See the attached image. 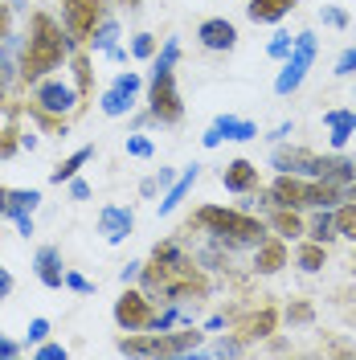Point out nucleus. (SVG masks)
I'll list each match as a JSON object with an SVG mask.
<instances>
[{"instance_id":"nucleus-44","label":"nucleus","mask_w":356,"mask_h":360,"mask_svg":"<svg viewBox=\"0 0 356 360\" xmlns=\"http://www.w3.org/2000/svg\"><path fill=\"white\" fill-rule=\"evenodd\" d=\"M70 197H74V201H90V184L82 176H74L70 180Z\"/></svg>"},{"instance_id":"nucleus-20","label":"nucleus","mask_w":356,"mask_h":360,"mask_svg":"<svg viewBox=\"0 0 356 360\" xmlns=\"http://www.w3.org/2000/svg\"><path fill=\"white\" fill-rule=\"evenodd\" d=\"M197 176H201V168L193 164V168H184L172 184H168V193H164V201H160V217H168V213H177L180 209V201L193 193V184H197Z\"/></svg>"},{"instance_id":"nucleus-18","label":"nucleus","mask_w":356,"mask_h":360,"mask_svg":"<svg viewBox=\"0 0 356 360\" xmlns=\"http://www.w3.org/2000/svg\"><path fill=\"white\" fill-rule=\"evenodd\" d=\"M270 229L283 238V242H299L307 233V221L299 217V209H283V205H270Z\"/></svg>"},{"instance_id":"nucleus-52","label":"nucleus","mask_w":356,"mask_h":360,"mask_svg":"<svg viewBox=\"0 0 356 360\" xmlns=\"http://www.w3.org/2000/svg\"><path fill=\"white\" fill-rule=\"evenodd\" d=\"M291 131H295V127H291V123H279V127H274V131H270V139H274V143H279V139H287Z\"/></svg>"},{"instance_id":"nucleus-34","label":"nucleus","mask_w":356,"mask_h":360,"mask_svg":"<svg viewBox=\"0 0 356 360\" xmlns=\"http://www.w3.org/2000/svg\"><path fill=\"white\" fill-rule=\"evenodd\" d=\"M242 352H246L242 336H225V340H217V344L209 348V356H242Z\"/></svg>"},{"instance_id":"nucleus-57","label":"nucleus","mask_w":356,"mask_h":360,"mask_svg":"<svg viewBox=\"0 0 356 360\" xmlns=\"http://www.w3.org/2000/svg\"><path fill=\"white\" fill-rule=\"evenodd\" d=\"M0 217H8V188H0Z\"/></svg>"},{"instance_id":"nucleus-5","label":"nucleus","mask_w":356,"mask_h":360,"mask_svg":"<svg viewBox=\"0 0 356 360\" xmlns=\"http://www.w3.org/2000/svg\"><path fill=\"white\" fill-rule=\"evenodd\" d=\"M148 115L156 119L160 127H172V123L184 119V103H180L177 74H172V70L152 74V82H148Z\"/></svg>"},{"instance_id":"nucleus-58","label":"nucleus","mask_w":356,"mask_h":360,"mask_svg":"<svg viewBox=\"0 0 356 360\" xmlns=\"http://www.w3.org/2000/svg\"><path fill=\"white\" fill-rule=\"evenodd\" d=\"M8 4H13V8H29V0H8Z\"/></svg>"},{"instance_id":"nucleus-24","label":"nucleus","mask_w":356,"mask_h":360,"mask_svg":"<svg viewBox=\"0 0 356 360\" xmlns=\"http://www.w3.org/2000/svg\"><path fill=\"white\" fill-rule=\"evenodd\" d=\"M307 238L312 242H336L340 238V229H336V209H315L312 217H307Z\"/></svg>"},{"instance_id":"nucleus-51","label":"nucleus","mask_w":356,"mask_h":360,"mask_svg":"<svg viewBox=\"0 0 356 360\" xmlns=\"http://www.w3.org/2000/svg\"><path fill=\"white\" fill-rule=\"evenodd\" d=\"M37 143H42V139H37V131H33V127H29V131H21V148H29V152H33Z\"/></svg>"},{"instance_id":"nucleus-55","label":"nucleus","mask_w":356,"mask_h":360,"mask_svg":"<svg viewBox=\"0 0 356 360\" xmlns=\"http://www.w3.org/2000/svg\"><path fill=\"white\" fill-rule=\"evenodd\" d=\"M156 176H160V184H164V188H168V184H172V180H177V172H172V168H160Z\"/></svg>"},{"instance_id":"nucleus-42","label":"nucleus","mask_w":356,"mask_h":360,"mask_svg":"<svg viewBox=\"0 0 356 360\" xmlns=\"http://www.w3.org/2000/svg\"><path fill=\"white\" fill-rule=\"evenodd\" d=\"M13 37V4H0V41Z\"/></svg>"},{"instance_id":"nucleus-21","label":"nucleus","mask_w":356,"mask_h":360,"mask_svg":"<svg viewBox=\"0 0 356 360\" xmlns=\"http://www.w3.org/2000/svg\"><path fill=\"white\" fill-rule=\"evenodd\" d=\"M295 4H299V0H250V4H246V17L254 25H279Z\"/></svg>"},{"instance_id":"nucleus-30","label":"nucleus","mask_w":356,"mask_h":360,"mask_svg":"<svg viewBox=\"0 0 356 360\" xmlns=\"http://www.w3.org/2000/svg\"><path fill=\"white\" fill-rule=\"evenodd\" d=\"M180 62V37H164V45L156 49V58H152V74L160 70H172Z\"/></svg>"},{"instance_id":"nucleus-25","label":"nucleus","mask_w":356,"mask_h":360,"mask_svg":"<svg viewBox=\"0 0 356 360\" xmlns=\"http://www.w3.org/2000/svg\"><path fill=\"white\" fill-rule=\"evenodd\" d=\"M66 66L74 70V86H78V94H82V98H90V94H94V70H90V53H87V49H74Z\"/></svg>"},{"instance_id":"nucleus-39","label":"nucleus","mask_w":356,"mask_h":360,"mask_svg":"<svg viewBox=\"0 0 356 360\" xmlns=\"http://www.w3.org/2000/svg\"><path fill=\"white\" fill-rule=\"evenodd\" d=\"M66 287L74 295H90V291H94V283H90V278H82L78 270H66Z\"/></svg>"},{"instance_id":"nucleus-8","label":"nucleus","mask_w":356,"mask_h":360,"mask_svg":"<svg viewBox=\"0 0 356 360\" xmlns=\"http://www.w3.org/2000/svg\"><path fill=\"white\" fill-rule=\"evenodd\" d=\"M139 90H144V78L127 70V74H119L111 86L103 90V98H98V111L107 115V119H119V115L135 111V103H139Z\"/></svg>"},{"instance_id":"nucleus-6","label":"nucleus","mask_w":356,"mask_h":360,"mask_svg":"<svg viewBox=\"0 0 356 360\" xmlns=\"http://www.w3.org/2000/svg\"><path fill=\"white\" fill-rule=\"evenodd\" d=\"M33 107L45 115H74L78 107H82V94H78V86H70V82H62V78H42V82H33Z\"/></svg>"},{"instance_id":"nucleus-17","label":"nucleus","mask_w":356,"mask_h":360,"mask_svg":"<svg viewBox=\"0 0 356 360\" xmlns=\"http://www.w3.org/2000/svg\"><path fill=\"white\" fill-rule=\"evenodd\" d=\"M222 184L229 193H254L258 188V164H250V160H229L222 168Z\"/></svg>"},{"instance_id":"nucleus-16","label":"nucleus","mask_w":356,"mask_h":360,"mask_svg":"<svg viewBox=\"0 0 356 360\" xmlns=\"http://www.w3.org/2000/svg\"><path fill=\"white\" fill-rule=\"evenodd\" d=\"M33 270H37L42 287H49V291L66 287V266H62V250L58 246H42L37 250V254H33Z\"/></svg>"},{"instance_id":"nucleus-54","label":"nucleus","mask_w":356,"mask_h":360,"mask_svg":"<svg viewBox=\"0 0 356 360\" xmlns=\"http://www.w3.org/2000/svg\"><path fill=\"white\" fill-rule=\"evenodd\" d=\"M222 328H225V315H213V319L205 323V332H222Z\"/></svg>"},{"instance_id":"nucleus-56","label":"nucleus","mask_w":356,"mask_h":360,"mask_svg":"<svg viewBox=\"0 0 356 360\" xmlns=\"http://www.w3.org/2000/svg\"><path fill=\"white\" fill-rule=\"evenodd\" d=\"M344 201L356 205V180H348V184H344Z\"/></svg>"},{"instance_id":"nucleus-26","label":"nucleus","mask_w":356,"mask_h":360,"mask_svg":"<svg viewBox=\"0 0 356 360\" xmlns=\"http://www.w3.org/2000/svg\"><path fill=\"white\" fill-rule=\"evenodd\" d=\"M90 160H94V148H78L74 156H66L53 172H49V184H70V180L82 172V164H90Z\"/></svg>"},{"instance_id":"nucleus-50","label":"nucleus","mask_w":356,"mask_h":360,"mask_svg":"<svg viewBox=\"0 0 356 360\" xmlns=\"http://www.w3.org/2000/svg\"><path fill=\"white\" fill-rule=\"evenodd\" d=\"M222 139H225V135L217 131V127H209V131L201 135V143H205V148H217V143H222Z\"/></svg>"},{"instance_id":"nucleus-48","label":"nucleus","mask_w":356,"mask_h":360,"mask_svg":"<svg viewBox=\"0 0 356 360\" xmlns=\"http://www.w3.org/2000/svg\"><path fill=\"white\" fill-rule=\"evenodd\" d=\"M160 188H164V184H160V176H148L144 184H139V197H156Z\"/></svg>"},{"instance_id":"nucleus-10","label":"nucleus","mask_w":356,"mask_h":360,"mask_svg":"<svg viewBox=\"0 0 356 360\" xmlns=\"http://www.w3.org/2000/svg\"><path fill=\"white\" fill-rule=\"evenodd\" d=\"M98 4L103 0H66L62 4V25H66L70 41L82 45L94 33V25H98Z\"/></svg>"},{"instance_id":"nucleus-27","label":"nucleus","mask_w":356,"mask_h":360,"mask_svg":"<svg viewBox=\"0 0 356 360\" xmlns=\"http://www.w3.org/2000/svg\"><path fill=\"white\" fill-rule=\"evenodd\" d=\"M87 41L94 53H107L111 45H119V21L115 17H98V25H94V33H90Z\"/></svg>"},{"instance_id":"nucleus-46","label":"nucleus","mask_w":356,"mask_h":360,"mask_svg":"<svg viewBox=\"0 0 356 360\" xmlns=\"http://www.w3.org/2000/svg\"><path fill=\"white\" fill-rule=\"evenodd\" d=\"M139 270H144V262H127V266L119 270V283H123V287H127V283H135V278H139Z\"/></svg>"},{"instance_id":"nucleus-19","label":"nucleus","mask_w":356,"mask_h":360,"mask_svg":"<svg viewBox=\"0 0 356 360\" xmlns=\"http://www.w3.org/2000/svg\"><path fill=\"white\" fill-rule=\"evenodd\" d=\"M274 328H279V311H274V307H262V311L246 315L242 323H238V336L250 344V340H267V336H274Z\"/></svg>"},{"instance_id":"nucleus-40","label":"nucleus","mask_w":356,"mask_h":360,"mask_svg":"<svg viewBox=\"0 0 356 360\" xmlns=\"http://www.w3.org/2000/svg\"><path fill=\"white\" fill-rule=\"evenodd\" d=\"M312 303H291V307H287V319H291V323H312Z\"/></svg>"},{"instance_id":"nucleus-37","label":"nucleus","mask_w":356,"mask_h":360,"mask_svg":"<svg viewBox=\"0 0 356 360\" xmlns=\"http://www.w3.org/2000/svg\"><path fill=\"white\" fill-rule=\"evenodd\" d=\"M291 49H295V37H291V33H274V37H270V45H267V53H270V58H279V62L287 58Z\"/></svg>"},{"instance_id":"nucleus-23","label":"nucleus","mask_w":356,"mask_h":360,"mask_svg":"<svg viewBox=\"0 0 356 360\" xmlns=\"http://www.w3.org/2000/svg\"><path fill=\"white\" fill-rule=\"evenodd\" d=\"M295 266L303 270V274H319V270L328 266V246L324 242H303V246L295 250Z\"/></svg>"},{"instance_id":"nucleus-2","label":"nucleus","mask_w":356,"mask_h":360,"mask_svg":"<svg viewBox=\"0 0 356 360\" xmlns=\"http://www.w3.org/2000/svg\"><path fill=\"white\" fill-rule=\"evenodd\" d=\"M70 62V33L66 25H58L49 13H33L29 17V41L21 53V78L33 86L49 78L53 70H62Z\"/></svg>"},{"instance_id":"nucleus-36","label":"nucleus","mask_w":356,"mask_h":360,"mask_svg":"<svg viewBox=\"0 0 356 360\" xmlns=\"http://www.w3.org/2000/svg\"><path fill=\"white\" fill-rule=\"evenodd\" d=\"M319 21L328 25V29H348V13L336 8V4H324V8H319Z\"/></svg>"},{"instance_id":"nucleus-11","label":"nucleus","mask_w":356,"mask_h":360,"mask_svg":"<svg viewBox=\"0 0 356 360\" xmlns=\"http://www.w3.org/2000/svg\"><path fill=\"white\" fill-rule=\"evenodd\" d=\"M132 229H135V213L127 205H103L98 209V233H103V242L119 246V242L132 238Z\"/></svg>"},{"instance_id":"nucleus-28","label":"nucleus","mask_w":356,"mask_h":360,"mask_svg":"<svg viewBox=\"0 0 356 360\" xmlns=\"http://www.w3.org/2000/svg\"><path fill=\"white\" fill-rule=\"evenodd\" d=\"M319 180H332V184H348L356 180V160L348 156H324V176Z\"/></svg>"},{"instance_id":"nucleus-29","label":"nucleus","mask_w":356,"mask_h":360,"mask_svg":"<svg viewBox=\"0 0 356 360\" xmlns=\"http://www.w3.org/2000/svg\"><path fill=\"white\" fill-rule=\"evenodd\" d=\"M37 205H42V193H37V188H8V217L33 213Z\"/></svg>"},{"instance_id":"nucleus-7","label":"nucleus","mask_w":356,"mask_h":360,"mask_svg":"<svg viewBox=\"0 0 356 360\" xmlns=\"http://www.w3.org/2000/svg\"><path fill=\"white\" fill-rule=\"evenodd\" d=\"M115 323L123 332H152V319H156V307H152V295L148 291H127L115 299Z\"/></svg>"},{"instance_id":"nucleus-38","label":"nucleus","mask_w":356,"mask_h":360,"mask_svg":"<svg viewBox=\"0 0 356 360\" xmlns=\"http://www.w3.org/2000/svg\"><path fill=\"white\" fill-rule=\"evenodd\" d=\"M352 74H356V45L352 49H344L340 62H336V78H352Z\"/></svg>"},{"instance_id":"nucleus-43","label":"nucleus","mask_w":356,"mask_h":360,"mask_svg":"<svg viewBox=\"0 0 356 360\" xmlns=\"http://www.w3.org/2000/svg\"><path fill=\"white\" fill-rule=\"evenodd\" d=\"M45 336H49V319H33L29 323V344H42Z\"/></svg>"},{"instance_id":"nucleus-14","label":"nucleus","mask_w":356,"mask_h":360,"mask_svg":"<svg viewBox=\"0 0 356 360\" xmlns=\"http://www.w3.org/2000/svg\"><path fill=\"white\" fill-rule=\"evenodd\" d=\"M324 127H328V143L332 152H344L348 139L356 135V107H336V111H324Z\"/></svg>"},{"instance_id":"nucleus-47","label":"nucleus","mask_w":356,"mask_h":360,"mask_svg":"<svg viewBox=\"0 0 356 360\" xmlns=\"http://www.w3.org/2000/svg\"><path fill=\"white\" fill-rule=\"evenodd\" d=\"M0 356H4V360L21 356V344H17V340H8V336H0Z\"/></svg>"},{"instance_id":"nucleus-22","label":"nucleus","mask_w":356,"mask_h":360,"mask_svg":"<svg viewBox=\"0 0 356 360\" xmlns=\"http://www.w3.org/2000/svg\"><path fill=\"white\" fill-rule=\"evenodd\" d=\"M213 127H217L225 139H234V143L258 139V123H250V119H238V115H217V119H213Z\"/></svg>"},{"instance_id":"nucleus-33","label":"nucleus","mask_w":356,"mask_h":360,"mask_svg":"<svg viewBox=\"0 0 356 360\" xmlns=\"http://www.w3.org/2000/svg\"><path fill=\"white\" fill-rule=\"evenodd\" d=\"M156 49H160V41L152 37V33H135L132 58H139V62H152V58H156Z\"/></svg>"},{"instance_id":"nucleus-12","label":"nucleus","mask_w":356,"mask_h":360,"mask_svg":"<svg viewBox=\"0 0 356 360\" xmlns=\"http://www.w3.org/2000/svg\"><path fill=\"white\" fill-rule=\"evenodd\" d=\"M205 332H197L193 323L184 328V332H152V348H156V356H184V352H197Z\"/></svg>"},{"instance_id":"nucleus-32","label":"nucleus","mask_w":356,"mask_h":360,"mask_svg":"<svg viewBox=\"0 0 356 360\" xmlns=\"http://www.w3.org/2000/svg\"><path fill=\"white\" fill-rule=\"evenodd\" d=\"M21 152V131H17V123H8V127H0V160H13Z\"/></svg>"},{"instance_id":"nucleus-15","label":"nucleus","mask_w":356,"mask_h":360,"mask_svg":"<svg viewBox=\"0 0 356 360\" xmlns=\"http://www.w3.org/2000/svg\"><path fill=\"white\" fill-rule=\"evenodd\" d=\"M287 262H291V250L279 233H274V238H262V242L254 246V270H258V274H279Z\"/></svg>"},{"instance_id":"nucleus-53","label":"nucleus","mask_w":356,"mask_h":360,"mask_svg":"<svg viewBox=\"0 0 356 360\" xmlns=\"http://www.w3.org/2000/svg\"><path fill=\"white\" fill-rule=\"evenodd\" d=\"M107 58H111V62H127V49H123V45H111Z\"/></svg>"},{"instance_id":"nucleus-9","label":"nucleus","mask_w":356,"mask_h":360,"mask_svg":"<svg viewBox=\"0 0 356 360\" xmlns=\"http://www.w3.org/2000/svg\"><path fill=\"white\" fill-rule=\"evenodd\" d=\"M270 168L274 172H295V176H324V156H315L307 148H274L270 152Z\"/></svg>"},{"instance_id":"nucleus-49","label":"nucleus","mask_w":356,"mask_h":360,"mask_svg":"<svg viewBox=\"0 0 356 360\" xmlns=\"http://www.w3.org/2000/svg\"><path fill=\"white\" fill-rule=\"evenodd\" d=\"M8 295H13V274L0 266V299H8Z\"/></svg>"},{"instance_id":"nucleus-35","label":"nucleus","mask_w":356,"mask_h":360,"mask_svg":"<svg viewBox=\"0 0 356 360\" xmlns=\"http://www.w3.org/2000/svg\"><path fill=\"white\" fill-rule=\"evenodd\" d=\"M152 152H156V148H152V139H148V135H139V131L127 135V156H135V160H152Z\"/></svg>"},{"instance_id":"nucleus-4","label":"nucleus","mask_w":356,"mask_h":360,"mask_svg":"<svg viewBox=\"0 0 356 360\" xmlns=\"http://www.w3.org/2000/svg\"><path fill=\"white\" fill-rule=\"evenodd\" d=\"M315 53H319V41H315L312 29L295 33V49L283 58V70H279V78H274V94H295V90L303 86L307 70L315 66Z\"/></svg>"},{"instance_id":"nucleus-31","label":"nucleus","mask_w":356,"mask_h":360,"mask_svg":"<svg viewBox=\"0 0 356 360\" xmlns=\"http://www.w3.org/2000/svg\"><path fill=\"white\" fill-rule=\"evenodd\" d=\"M336 229H340V238L356 242V205L352 201H340V205H336Z\"/></svg>"},{"instance_id":"nucleus-41","label":"nucleus","mask_w":356,"mask_h":360,"mask_svg":"<svg viewBox=\"0 0 356 360\" xmlns=\"http://www.w3.org/2000/svg\"><path fill=\"white\" fill-rule=\"evenodd\" d=\"M33 356H37V360H66V348H62V344H45V340H42Z\"/></svg>"},{"instance_id":"nucleus-3","label":"nucleus","mask_w":356,"mask_h":360,"mask_svg":"<svg viewBox=\"0 0 356 360\" xmlns=\"http://www.w3.org/2000/svg\"><path fill=\"white\" fill-rule=\"evenodd\" d=\"M189 225L205 229L213 242H222V246H229V250H254L267 238V225L258 221V217L238 213V209H225V205H201Z\"/></svg>"},{"instance_id":"nucleus-13","label":"nucleus","mask_w":356,"mask_h":360,"mask_svg":"<svg viewBox=\"0 0 356 360\" xmlns=\"http://www.w3.org/2000/svg\"><path fill=\"white\" fill-rule=\"evenodd\" d=\"M197 41L209 53H229L238 45V29H234V21H225V17H209V21L197 25Z\"/></svg>"},{"instance_id":"nucleus-45","label":"nucleus","mask_w":356,"mask_h":360,"mask_svg":"<svg viewBox=\"0 0 356 360\" xmlns=\"http://www.w3.org/2000/svg\"><path fill=\"white\" fill-rule=\"evenodd\" d=\"M13 225H17V233H21V238H33V213H17Z\"/></svg>"},{"instance_id":"nucleus-1","label":"nucleus","mask_w":356,"mask_h":360,"mask_svg":"<svg viewBox=\"0 0 356 360\" xmlns=\"http://www.w3.org/2000/svg\"><path fill=\"white\" fill-rule=\"evenodd\" d=\"M144 291L164 303H180V299H205L209 295V278L193 266V258L180 250V242H156L152 262L139 270Z\"/></svg>"}]
</instances>
